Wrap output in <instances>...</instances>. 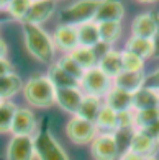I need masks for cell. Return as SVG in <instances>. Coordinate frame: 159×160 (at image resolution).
I'll return each mask as SVG.
<instances>
[{
  "label": "cell",
  "instance_id": "1",
  "mask_svg": "<svg viewBox=\"0 0 159 160\" xmlns=\"http://www.w3.org/2000/svg\"><path fill=\"white\" fill-rule=\"evenodd\" d=\"M23 38L25 46L33 57L40 62L49 64L54 57V41L41 26L23 23Z\"/></svg>",
  "mask_w": 159,
  "mask_h": 160
},
{
  "label": "cell",
  "instance_id": "2",
  "mask_svg": "<svg viewBox=\"0 0 159 160\" xmlns=\"http://www.w3.org/2000/svg\"><path fill=\"white\" fill-rule=\"evenodd\" d=\"M23 95L25 100L33 106L45 108L56 103V88L49 82L48 77L33 75L28 78V82L23 85Z\"/></svg>",
  "mask_w": 159,
  "mask_h": 160
},
{
  "label": "cell",
  "instance_id": "3",
  "mask_svg": "<svg viewBox=\"0 0 159 160\" xmlns=\"http://www.w3.org/2000/svg\"><path fill=\"white\" fill-rule=\"evenodd\" d=\"M34 154L38 160H69L66 152L53 137L48 129V121H43V128L38 131L34 137Z\"/></svg>",
  "mask_w": 159,
  "mask_h": 160
},
{
  "label": "cell",
  "instance_id": "4",
  "mask_svg": "<svg viewBox=\"0 0 159 160\" xmlns=\"http://www.w3.org/2000/svg\"><path fill=\"white\" fill-rule=\"evenodd\" d=\"M113 82L107 74H103L98 67H92L85 70L84 77L79 82V88L84 92V95L89 97H107V93L112 90Z\"/></svg>",
  "mask_w": 159,
  "mask_h": 160
},
{
  "label": "cell",
  "instance_id": "5",
  "mask_svg": "<svg viewBox=\"0 0 159 160\" xmlns=\"http://www.w3.org/2000/svg\"><path fill=\"white\" fill-rule=\"evenodd\" d=\"M98 7L100 2H92V0L72 3L66 10H62L59 20L62 25H67V26H79V25L89 23V21L95 20Z\"/></svg>",
  "mask_w": 159,
  "mask_h": 160
},
{
  "label": "cell",
  "instance_id": "6",
  "mask_svg": "<svg viewBox=\"0 0 159 160\" xmlns=\"http://www.w3.org/2000/svg\"><path fill=\"white\" fill-rule=\"evenodd\" d=\"M66 134L74 144H87L97 137V126L95 122H90L84 118L74 116L67 122Z\"/></svg>",
  "mask_w": 159,
  "mask_h": 160
},
{
  "label": "cell",
  "instance_id": "7",
  "mask_svg": "<svg viewBox=\"0 0 159 160\" xmlns=\"http://www.w3.org/2000/svg\"><path fill=\"white\" fill-rule=\"evenodd\" d=\"M34 139L33 136H13L7 149V160H33Z\"/></svg>",
  "mask_w": 159,
  "mask_h": 160
},
{
  "label": "cell",
  "instance_id": "8",
  "mask_svg": "<svg viewBox=\"0 0 159 160\" xmlns=\"http://www.w3.org/2000/svg\"><path fill=\"white\" fill-rule=\"evenodd\" d=\"M92 155L95 160H115L120 155L118 144L115 136L110 132L98 134L92 141Z\"/></svg>",
  "mask_w": 159,
  "mask_h": 160
},
{
  "label": "cell",
  "instance_id": "9",
  "mask_svg": "<svg viewBox=\"0 0 159 160\" xmlns=\"http://www.w3.org/2000/svg\"><path fill=\"white\" fill-rule=\"evenodd\" d=\"M84 92L79 88V87H72V88H61L56 90V103L59 105L64 111L77 114L81 103L84 100Z\"/></svg>",
  "mask_w": 159,
  "mask_h": 160
},
{
  "label": "cell",
  "instance_id": "10",
  "mask_svg": "<svg viewBox=\"0 0 159 160\" xmlns=\"http://www.w3.org/2000/svg\"><path fill=\"white\" fill-rule=\"evenodd\" d=\"M36 129V119L33 111L26 108H17L15 118L12 122V134L13 136H31Z\"/></svg>",
  "mask_w": 159,
  "mask_h": 160
},
{
  "label": "cell",
  "instance_id": "11",
  "mask_svg": "<svg viewBox=\"0 0 159 160\" xmlns=\"http://www.w3.org/2000/svg\"><path fill=\"white\" fill-rule=\"evenodd\" d=\"M156 30H157L156 13H141L131 23V33L135 38L153 39L156 34Z\"/></svg>",
  "mask_w": 159,
  "mask_h": 160
},
{
  "label": "cell",
  "instance_id": "12",
  "mask_svg": "<svg viewBox=\"0 0 159 160\" xmlns=\"http://www.w3.org/2000/svg\"><path fill=\"white\" fill-rule=\"evenodd\" d=\"M56 10V2L46 0V2H31V7L28 10L25 20L21 23H31V25H41L46 20H49V17L54 13Z\"/></svg>",
  "mask_w": 159,
  "mask_h": 160
},
{
  "label": "cell",
  "instance_id": "13",
  "mask_svg": "<svg viewBox=\"0 0 159 160\" xmlns=\"http://www.w3.org/2000/svg\"><path fill=\"white\" fill-rule=\"evenodd\" d=\"M159 142L154 137L148 136L143 131H135V134L131 137V142H130V152L133 154H138L141 157H151L156 152Z\"/></svg>",
  "mask_w": 159,
  "mask_h": 160
},
{
  "label": "cell",
  "instance_id": "14",
  "mask_svg": "<svg viewBox=\"0 0 159 160\" xmlns=\"http://www.w3.org/2000/svg\"><path fill=\"white\" fill-rule=\"evenodd\" d=\"M105 106H108L115 113L131 111L133 110V93H128V92L112 87V90L105 97Z\"/></svg>",
  "mask_w": 159,
  "mask_h": 160
},
{
  "label": "cell",
  "instance_id": "15",
  "mask_svg": "<svg viewBox=\"0 0 159 160\" xmlns=\"http://www.w3.org/2000/svg\"><path fill=\"white\" fill-rule=\"evenodd\" d=\"M144 74L143 72H126L123 70L120 75H117L112 82L115 88H120L128 93H136L144 87Z\"/></svg>",
  "mask_w": 159,
  "mask_h": 160
},
{
  "label": "cell",
  "instance_id": "16",
  "mask_svg": "<svg viewBox=\"0 0 159 160\" xmlns=\"http://www.w3.org/2000/svg\"><path fill=\"white\" fill-rule=\"evenodd\" d=\"M125 17V8L120 2H100L95 23H120Z\"/></svg>",
  "mask_w": 159,
  "mask_h": 160
},
{
  "label": "cell",
  "instance_id": "17",
  "mask_svg": "<svg viewBox=\"0 0 159 160\" xmlns=\"http://www.w3.org/2000/svg\"><path fill=\"white\" fill-rule=\"evenodd\" d=\"M53 41L57 48H61L67 52H72L76 48H79V39H77V30L76 26H67V25H59L54 31Z\"/></svg>",
  "mask_w": 159,
  "mask_h": 160
},
{
  "label": "cell",
  "instance_id": "18",
  "mask_svg": "<svg viewBox=\"0 0 159 160\" xmlns=\"http://www.w3.org/2000/svg\"><path fill=\"white\" fill-rule=\"evenodd\" d=\"M97 67L102 70L103 74H107L108 77L113 80L117 75H120L121 72H123V64H121V52L108 49L107 52L102 56V59L98 61V65H97Z\"/></svg>",
  "mask_w": 159,
  "mask_h": 160
},
{
  "label": "cell",
  "instance_id": "19",
  "mask_svg": "<svg viewBox=\"0 0 159 160\" xmlns=\"http://www.w3.org/2000/svg\"><path fill=\"white\" fill-rule=\"evenodd\" d=\"M77 30V39L79 46L82 48H97L100 44V34H98V25L95 21H89V23L76 26Z\"/></svg>",
  "mask_w": 159,
  "mask_h": 160
},
{
  "label": "cell",
  "instance_id": "20",
  "mask_svg": "<svg viewBox=\"0 0 159 160\" xmlns=\"http://www.w3.org/2000/svg\"><path fill=\"white\" fill-rule=\"evenodd\" d=\"M159 108V98L157 92L143 88L133 93V111H146V110H154Z\"/></svg>",
  "mask_w": 159,
  "mask_h": 160
},
{
  "label": "cell",
  "instance_id": "21",
  "mask_svg": "<svg viewBox=\"0 0 159 160\" xmlns=\"http://www.w3.org/2000/svg\"><path fill=\"white\" fill-rule=\"evenodd\" d=\"M126 51L136 54L138 57H141V59L144 61V59H148V57L154 56V42H153V39L135 38V36H131L126 42Z\"/></svg>",
  "mask_w": 159,
  "mask_h": 160
},
{
  "label": "cell",
  "instance_id": "22",
  "mask_svg": "<svg viewBox=\"0 0 159 160\" xmlns=\"http://www.w3.org/2000/svg\"><path fill=\"white\" fill-rule=\"evenodd\" d=\"M102 108H103V105H102V101H100V98L85 95L76 116L84 118V119H87L90 122H95V119H97V116H98V113H100Z\"/></svg>",
  "mask_w": 159,
  "mask_h": 160
},
{
  "label": "cell",
  "instance_id": "23",
  "mask_svg": "<svg viewBox=\"0 0 159 160\" xmlns=\"http://www.w3.org/2000/svg\"><path fill=\"white\" fill-rule=\"evenodd\" d=\"M48 78L49 82L54 85L56 90H61V88H72V87H79V82L74 80L71 75H67L59 65L54 64L49 67V72H48Z\"/></svg>",
  "mask_w": 159,
  "mask_h": 160
},
{
  "label": "cell",
  "instance_id": "24",
  "mask_svg": "<svg viewBox=\"0 0 159 160\" xmlns=\"http://www.w3.org/2000/svg\"><path fill=\"white\" fill-rule=\"evenodd\" d=\"M21 87H23V83H21V78L17 74L10 72L7 75H2L0 77V100L7 101V98L17 95L21 90Z\"/></svg>",
  "mask_w": 159,
  "mask_h": 160
},
{
  "label": "cell",
  "instance_id": "25",
  "mask_svg": "<svg viewBox=\"0 0 159 160\" xmlns=\"http://www.w3.org/2000/svg\"><path fill=\"white\" fill-rule=\"evenodd\" d=\"M69 56L74 59L84 70H89L92 67H97V56H95V51L90 49V48H82L79 46L76 48L72 52H69Z\"/></svg>",
  "mask_w": 159,
  "mask_h": 160
},
{
  "label": "cell",
  "instance_id": "26",
  "mask_svg": "<svg viewBox=\"0 0 159 160\" xmlns=\"http://www.w3.org/2000/svg\"><path fill=\"white\" fill-rule=\"evenodd\" d=\"M159 122V108L154 110H146V111H135V129L136 131H144L156 126Z\"/></svg>",
  "mask_w": 159,
  "mask_h": 160
},
{
  "label": "cell",
  "instance_id": "27",
  "mask_svg": "<svg viewBox=\"0 0 159 160\" xmlns=\"http://www.w3.org/2000/svg\"><path fill=\"white\" fill-rule=\"evenodd\" d=\"M98 25V34L102 44H113L121 34V25L120 23H97Z\"/></svg>",
  "mask_w": 159,
  "mask_h": 160
},
{
  "label": "cell",
  "instance_id": "28",
  "mask_svg": "<svg viewBox=\"0 0 159 160\" xmlns=\"http://www.w3.org/2000/svg\"><path fill=\"white\" fill-rule=\"evenodd\" d=\"M117 119H118V113H115L113 110H110L108 106L103 105V108L100 110L97 119H95V126L97 129L117 131Z\"/></svg>",
  "mask_w": 159,
  "mask_h": 160
},
{
  "label": "cell",
  "instance_id": "29",
  "mask_svg": "<svg viewBox=\"0 0 159 160\" xmlns=\"http://www.w3.org/2000/svg\"><path fill=\"white\" fill-rule=\"evenodd\" d=\"M17 113V106L12 101H3L0 105V132H7L12 128L13 118Z\"/></svg>",
  "mask_w": 159,
  "mask_h": 160
},
{
  "label": "cell",
  "instance_id": "30",
  "mask_svg": "<svg viewBox=\"0 0 159 160\" xmlns=\"http://www.w3.org/2000/svg\"><path fill=\"white\" fill-rule=\"evenodd\" d=\"M57 65H59V67H61L64 72H66L67 75H71L74 80H77V82H81V78H82L84 74H85V70H84V69H82L74 59H72L69 54H67V56H64L62 59L57 61Z\"/></svg>",
  "mask_w": 159,
  "mask_h": 160
},
{
  "label": "cell",
  "instance_id": "31",
  "mask_svg": "<svg viewBox=\"0 0 159 160\" xmlns=\"http://www.w3.org/2000/svg\"><path fill=\"white\" fill-rule=\"evenodd\" d=\"M5 7L13 18L23 21L28 10H30V7H31V2H28V0H12V2L5 3Z\"/></svg>",
  "mask_w": 159,
  "mask_h": 160
},
{
  "label": "cell",
  "instance_id": "32",
  "mask_svg": "<svg viewBox=\"0 0 159 160\" xmlns=\"http://www.w3.org/2000/svg\"><path fill=\"white\" fill-rule=\"evenodd\" d=\"M121 64H123V70L126 72H143L144 61L133 52L123 51L121 52Z\"/></svg>",
  "mask_w": 159,
  "mask_h": 160
},
{
  "label": "cell",
  "instance_id": "33",
  "mask_svg": "<svg viewBox=\"0 0 159 160\" xmlns=\"http://www.w3.org/2000/svg\"><path fill=\"white\" fill-rule=\"evenodd\" d=\"M117 129H135V111H123L118 113Z\"/></svg>",
  "mask_w": 159,
  "mask_h": 160
},
{
  "label": "cell",
  "instance_id": "34",
  "mask_svg": "<svg viewBox=\"0 0 159 160\" xmlns=\"http://www.w3.org/2000/svg\"><path fill=\"white\" fill-rule=\"evenodd\" d=\"M144 88L159 92V69L154 70L153 74H149L146 78H144Z\"/></svg>",
  "mask_w": 159,
  "mask_h": 160
},
{
  "label": "cell",
  "instance_id": "35",
  "mask_svg": "<svg viewBox=\"0 0 159 160\" xmlns=\"http://www.w3.org/2000/svg\"><path fill=\"white\" fill-rule=\"evenodd\" d=\"M156 21H157V30L153 38V42H154V57L159 59V13H156Z\"/></svg>",
  "mask_w": 159,
  "mask_h": 160
},
{
  "label": "cell",
  "instance_id": "36",
  "mask_svg": "<svg viewBox=\"0 0 159 160\" xmlns=\"http://www.w3.org/2000/svg\"><path fill=\"white\" fill-rule=\"evenodd\" d=\"M12 72V65L7 59H0V77L2 75H7Z\"/></svg>",
  "mask_w": 159,
  "mask_h": 160
},
{
  "label": "cell",
  "instance_id": "37",
  "mask_svg": "<svg viewBox=\"0 0 159 160\" xmlns=\"http://www.w3.org/2000/svg\"><path fill=\"white\" fill-rule=\"evenodd\" d=\"M120 160H144V157L138 155V154H133V152H125V154L120 155Z\"/></svg>",
  "mask_w": 159,
  "mask_h": 160
},
{
  "label": "cell",
  "instance_id": "38",
  "mask_svg": "<svg viewBox=\"0 0 159 160\" xmlns=\"http://www.w3.org/2000/svg\"><path fill=\"white\" fill-rule=\"evenodd\" d=\"M5 54H7V44L3 39H0V59H5Z\"/></svg>",
  "mask_w": 159,
  "mask_h": 160
},
{
  "label": "cell",
  "instance_id": "39",
  "mask_svg": "<svg viewBox=\"0 0 159 160\" xmlns=\"http://www.w3.org/2000/svg\"><path fill=\"white\" fill-rule=\"evenodd\" d=\"M144 160H157L154 155H151V157H144Z\"/></svg>",
  "mask_w": 159,
  "mask_h": 160
},
{
  "label": "cell",
  "instance_id": "40",
  "mask_svg": "<svg viewBox=\"0 0 159 160\" xmlns=\"http://www.w3.org/2000/svg\"><path fill=\"white\" fill-rule=\"evenodd\" d=\"M2 103H3V100H0V105H2Z\"/></svg>",
  "mask_w": 159,
  "mask_h": 160
},
{
  "label": "cell",
  "instance_id": "41",
  "mask_svg": "<svg viewBox=\"0 0 159 160\" xmlns=\"http://www.w3.org/2000/svg\"><path fill=\"white\" fill-rule=\"evenodd\" d=\"M157 98H159V92H157Z\"/></svg>",
  "mask_w": 159,
  "mask_h": 160
},
{
  "label": "cell",
  "instance_id": "42",
  "mask_svg": "<svg viewBox=\"0 0 159 160\" xmlns=\"http://www.w3.org/2000/svg\"><path fill=\"white\" fill-rule=\"evenodd\" d=\"M157 142H159V137H157Z\"/></svg>",
  "mask_w": 159,
  "mask_h": 160
},
{
  "label": "cell",
  "instance_id": "43",
  "mask_svg": "<svg viewBox=\"0 0 159 160\" xmlns=\"http://www.w3.org/2000/svg\"><path fill=\"white\" fill-rule=\"evenodd\" d=\"M0 7H2V5H0Z\"/></svg>",
  "mask_w": 159,
  "mask_h": 160
}]
</instances>
